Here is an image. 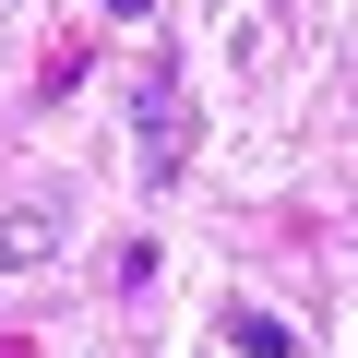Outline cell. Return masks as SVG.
<instances>
[{
	"label": "cell",
	"mask_w": 358,
	"mask_h": 358,
	"mask_svg": "<svg viewBox=\"0 0 358 358\" xmlns=\"http://www.w3.org/2000/svg\"><path fill=\"white\" fill-rule=\"evenodd\" d=\"M131 131H143V179H179V155H192V96H179V72H143Z\"/></svg>",
	"instance_id": "obj_1"
},
{
	"label": "cell",
	"mask_w": 358,
	"mask_h": 358,
	"mask_svg": "<svg viewBox=\"0 0 358 358\" xmlns=\"http://www.w3.org/2000/svg\"><path fill=\"white\" fill-rule=\"evenodd\" d=\"M48 251H60V215H48V203L0 215V263H13V275H24V263H48Z\"/></svg>",
	"instance_id": "obj_2"
},
{
	"label": "cell",
	"mask_w": 358,
	"mask_h": 358,
	"mask_svg": "<svg viewBox=\"0 0 358 358\" xmlns=\"http://www.w3.org/2000/svg\"><path fill=\"white\" fill-rule=\"evenodd\" d=\"M227 346H251V358H299V334H287L275 310H227Z\"/></svg>",
	"instance_id": "obj_3"
}]
</instances>
